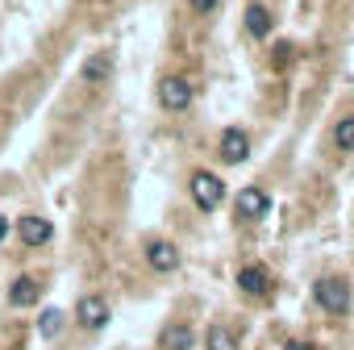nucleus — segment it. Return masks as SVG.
<instances>
[{"mask_svg": "<svg viewBox=\"0 0 354 350\" xmlns=\"http://www.w3.org/2000/svg\"><path fill=\"white\" fill-rule=\"evenodd\" d=\"M75 321L84 329H104L109 325V300L104 296H84L80 308H75Z\"/></svg>", "mask_w": 354, "mask_h": 350, "instance_id": "423d86ee", "label": "nucleus"}, {"mask_svg": "<svg viewBox=\"0 0 354 350\" xmlns=\"http://www.w3.org/2000/svg\"><path fill=\"white\" fill-rule=\"evenodd\" d=\"M205 346H209V350H234V333H230L225 325H213L209 338H205Z\"/></svg>", "mask_w": 354, "mask_h": 350, "instance_id": "dca6fc26", "label": "nucleus"}, {"mask_svg": "<svg viewBox=\"0 0 354 350\" xmlns=\"http://www.w3.org/2000/svg\"><path fill=\"white\" fill-rule=\"evenodd\" d=\"M238 288H242L246 296H267V292H271L267 267H242V271H238Z\"/></svg>", "mask_w": 354, "mask_h": 350, "instance_id": "6e6552de", "label": "nucleus"}, {"mask_svg": "<svg viewBox=\"0 0 354 350\" xmlns=\"http://www.w3.org/2000/svg\"><path fill=\"white\" fill-rule=\"evenodd\" d=\"M192 201H196L205 213H213V209L225 201V184L217 180L213 171H196V175H192Z\"/></svg>", "mask_w": 354, "mask_h": 350, "instance_id": "f03ea898", "label": "nucleus"}, {"mask_svg": "<svg viewBox=\"0 0 354 350\" xmlns=\"http://www.w3.org/2000/svg\"><path fill=\"white\" fill-rule=\"evenodd\" d=\"M267 213H271V196H267L263 188H242V192H238V217L263 221Z\"/></svg>", "mask_w": 354, "mask_h": 350, "instance_id": "39448f33", "label": "nucleus"}, {"mask_svg": "<svg viewBox=\"0 0 354 350\" xmlns=\"http://www.w3.org/2000/svg\"><path fill=\"white\" fill-rule=\"evenodd\" d=\"M192 9H196V13H213V9H217V0H192Z\"/></svg>", "mask_w": 354, "mask_h": 350, "instance_id": "f3484780", "label": "nucleus"}, {"mask_svg": "<svg viewBox=\"0 0 354 350\" xmlns=\"http://www.w3.org/2000/svg\"><path fill=\"white\" fill-rule=\"evenodd\" d=\"M146 263L154 271H175V267H180V250H175L171 242H150L146 246Z\"/></svg>", "mask_w": 354, "mask_h": 350, "instance_id": "1a4fd4ad", "label": "nucleus"}, {"mask_svg": "<svg viewBox=\"0 0 354 350\" xmlns=\"http://www.w3.org/2000/svg\"><path fill=\"white\" fill-rule=\"evenodd\" d=\"M217 154L225 158V163H246L250 158V138H246V129H225L221 133V142H217Z\"/></svg>", "mask_w": 354, "mask_h": 350, "instance_id": "20e7f679", "label": "nucleus"}, {"mask_svg": "<svg viewBox=\"0 0 354 350\" xmlns=\"http://www.w3.org/2000/svg\"><path fill=\"white\" fill-rule=\"evenodd\" d=\"M192 329L188 325H167L162 329V350H192Z\"/></svg>", "mask_w": 354, "mask_h": 350, "instance_id": "ddd939ff", "label": "nucleus"}, {"mask_svg": "<svg viewBox=\"0 0 354 350\" xmlns=\"http://www.w3.org/2000/svg\"><path fill=\"white\" fill-rule=\"evenodd\" d=\"M158 104L171 109V113H184V109L192 104V84H188L184 75H167V80L158 84Z\"/></svg>", "mask_w": 354, "mask_h": 350, "instance_id": "7ed1b4c3", "label": "nucleus"}, {"mask_svg": "<svg viewBox=\"0 0 354 350\" xmlns=\"http://www.w3.org/2000/svg\"><path fill=\"white\" fill-rule=\"evenodd\" d=\"M333 142H337V150H354V117H342L333 125Z\"/></svg>", "mask_w": 354, "mask_h": 350, "instance_id": "2eb2a0df", "label": "nucleus"}, {"mask_svg": "<svg viewBox=\"0 0 354 350\" xmlns=\"http://www.w3.org/2000/svg\"><path fill=\"white\" fill-rule=\"evenodd\" d=\"M63 329H67V313H63V308H46V313L38 317V333H42L46 342H55Z\"/></svg>", "mask_w": 354, "mask_h": 350, "instance_id": "f8f14e48", "label": "nucleus"}, {"mask_svg": "<svg viewBox=\"0 0 354 350\" xmlns=\"http://www.w3.org/2000/svg\"><path fill=\"white\" fill-rule=\"evenodd\" d=\"M313 296H317V304H321L325 313H333V317H342V313L350 308V284H346L342 275H321L317 288H313Z\"/></svg>", "mask_w": 354, "mask_h": 350, "instance_id": "f257e3e1", "label": "nucleus"}, {"mask_svg": "<svg viewBox=\"0 0 354 350\" xmlns=\"http://www.w3.org/2000/svg\"><path fill=\"white\" fill-rule=\"evenodd\" d=\"M246 30H250L254 38H267V34H271V13H267L263 5H250V9H246Z\"/></svg>", "mask_w": 354, "mask_h": 350, "instance_id": "4468645a", "label": "nucleus"}, {"mask_svg": "<svg viewBox=\"0 0 354 350\" xmlns=\"http://www.w3.org/2000/svg\"><path fill=\"white\" fill-rule=\"evenodd\" d=\"M288 350H321V346H313V342H292Z\"/></svg>", "mask_w": 354, "mask_h": 350, "instance_id": "a211bd4d", "label": "nucleus"}, {"mask_svg": "<svg viewBox=\"0 0 354 350\" xmlns=\"http://www.w3.org/2000/svg\"><path fill=\"white\" fill-rule=\"evenodd\" d=\"M17 234H21L26 246H46V242L55 238V225H50L46 217H21V221H17Z\"/></svg>", "mask_w": 354, "mask_h": 350, "instance_id": "0eeeda50", "label": "nucleus"}, {"mask_svg": "<svg viewBox=\"0 0 354 350\" xmlns=\"http://www.w3.org/2000/svg\"><path fill=\"white\" fill-rule=\"evenodd\" d=\"M38 296H42V284H38V279H30V275L13 279V288H9V300H13L17 308H30Z\"/></svg>", "mask_w": 354, "mask_h": 350, "instance_id": "9d476101", "label": "nucleus"}, {"mask_svg": "<svg viewBox=\"0 0 354 350\" xmlns=\"http://www.w3.org/2000/svg\"><path fill=\"white\" fill-rule=\"evenodd\" d=\"M109 75H113V55H109V50H100V55H92V59L84 63V80H88V84H104Z\"/></svg>", "mask_w": 354, "mask_h": 350, "instance_id": "9b49d317", "label": "nucleus"}]
</instances>
